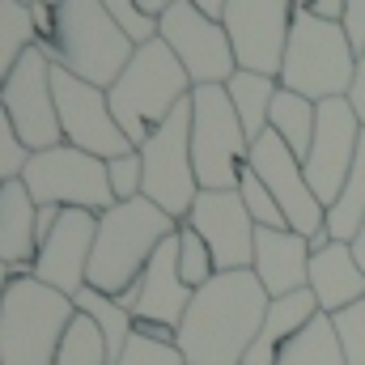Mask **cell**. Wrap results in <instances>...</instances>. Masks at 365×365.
Returning <instances> with one entry per match:
<instances>
[{"label":"cell","instance_id":"obj_1","mask_svg":"<svg viewBox=\"0 0 365 365\" xmlns=\"http://www.w3.org/2000/svg\"><path fill=\"white\" fill-rule=\"evenodd\" d=\"M268 289L251 272H217L195 289L179 323V353L187 365H242L268 314Z\"/></svg>","mask_w":365,"mask_h":365},{"label":"cell","instance_id":"obj_2","mask_svg":"<svg viewBox=\"0 0 365 365\" xmlns=\"http://www.w3.org/2000/svg\"><path fill=\"white\" fill-rule=\"evenodd\" d=\"M182 221H175L166 208H158L153 200H123L110 204L98 217V238H93V255H90V289L123 297L128 289L140 284L145 268L153 264L158 247L166 238L179 234Z\"/></svg>","mask_w":365,"mask_h":365},{"label":"cell","instance_id":"obj_3","mask_svg":"<svg viewBox=\"0 0 365 365\" xmlns=\"http://www.w3.org/2000/svg\"><path fill=\"white\" fill-rule=\"evenodd\" d=\"M191 90L195 86L182 73V64L175 60V51L162 38H153V43L136 47V56L128 60L119 81L106 90V98H110V110H115L123 136L140 149L179 110V102L191 98Z\"/></svg>","mask_w":365,"mask_h":365},{"label":"cell","instance_id":"obj_4","mask_svg":"<svg viewBox=\"0 0 365 365\" xmlns=\"http://www.w3.org/2000/svg\"><path fill=\"white\" fill-rule=\"evenodd\" d=\"M73 319V297L34 276H13L0 297V365H56Z\"/></svg>","mask_w":365,"mask_h":365},{"label":"cell","instance_id":"obj_5","mask_svg":"<svg viewBox=\"0 0 365 365\" xmlns=\"http://www.w3.org/2000/svg\"><path fill=\"white\" fill-rule=\"evenodd\" d=\"M136 56V43L119 30V21L98 0H64L56 4V43L47 60L98 90H110L128 60Z\"/></svg>","mask_w":365,"mask_h":365},{"label":"cell","instance_id":"obj_6","mask_svg":"<svg viewBox=\"0 0 365 365\" xmlns=\"http://www.w3.org/2000/svg\"><path fill=\"white\" fill-rule=\"evenodd\" d=\"M353 73H357V51L344 38L340 21H327L310 9H297L293 30H289V47H284V64L276 77L280 90L302 93L310 102L349 98Z\"/></svg>","mask_w":365,"mask_h":365},{"label":"cell","instance_id":"obj_7","mask_svg":"<svg viewBox=\"0 0 365 365\" xmlns=\"http://www.w3.org/2000/svg\"><path fill=\"white\" fill-rule=\"evenodd\" d=\"M191 162L200 191H238V179L251 162V140L225 86L191 90Z\"/></svg>","mask_w":365,"mask_h":365},{"label":"cell","instance_id":"obj_8","mask_svg":"<svg viewBox=\"0 0 365 365\" xmlns=\"http://www.w3.org/2000/svg\"><path fill=\"white\" fill-rule=\"evenodd\" d=\"M21 182L30 191V200L43 208V204H56V208H86V212H106L115 204V191L106 179V162L93 158L86 149H73V145H56V149H43V153H30Z\"/></svg>","mask_w":365,"mask_h":365},{"label":"cell","instance_id":"obj_9","mask_svg":"<svg viewBox=\"0 0 365 365\" xmlns=\"http://www.w3.org/2000/svg\"><path fill=\"white\" fill-rule=\"evenodd\" d=\"M140 162H145V200L166 208L175 221H187L200 195L195 162H191V98L179 102V110L140 145Z\"/></svg>","mask_w":365,"mask_h":365},{"label":"cell","instance_id":"obj_10","mask_svg":"<svg viewBox=\"0 0 365 365\" xmlns=\"http://www.w3.org/2000/svg\"><path fill=\"white\" fill-rule=\"evenodd\" d=\"M158 38L175 51L182 73L191 77V86H230V77L238 73V56L234 43L225 34V26L217 17H208L204 9H195L191 0H179L175 9H166L158 17Z\"/></svg>","mask_w":365,"mask_h":365},{"label":"cell","instance_id":"obj_11","mask_svg":"<svg viewBox=\"0 0 365 365\" xmlns=\"http://www.w3.org/2000/svg\"><path fill=\"white\" fill-rule=\"evenodd\" d=\"M51 86H56V110H60V132H64V145L73 149H86L93 158L110 162V158H123L132 153L136 145L123 136L115 110H110V98L106 90H98L90 81L56 68L51 73Z\"/></svg>","mask_w":365,"mask_h":365},{"label":"cell","instance_id":"obj_12","mask_svg":"<svg viewBox=\"0 0 365 365\" xmlns=\"http://www.w3.org/2000/svg\"><path fill=\"white\" fill-rule=\"evenodd\" d=\"M293 13H297V0H225L221 26L234 43L242 73L280 77Z\"/></svg>","mask_w":365,"mask_h":365},{"label":"cell","instance_id":"obj_13","mask_svg":"<svg viewBox=\"0 0 365 365\" xmlns=\"http://www.w3.org/2000/svg\"><path fill=\"white\" fill-rule=\"evenodd\" d=\"M51 73H56V64L34 47V51L21 56V64L13 68V77H9L4 90H0V106L9 110L13 132H17V140H21L30 153H43V149L64 145Z\"/></svg>","mask_w":365,"mask_h":365},{"label":"cell","instance_id":"obj_14","mask_svg":"<svg viewBox=\"0 0 365 365\" xmlns=\"http://www.w3.org/2000/svg\"><path fill=\"white\" fill-rule=\"evenodd\" d=\"M361 119L353 110L349 98H327L319 102V119H314V140H310V153L302 158V170L310 191L319 195L323 208L336 204V195L344 191V179L353 170V158H357V145H361Z\"/></svg>","mask_w":365,"mask_h":365},{"label":"cell","instance_id":"obj_15","mask_svg":"<svg viewBox=\"0 0 365 365\" xmlns=\"http://www.w3.org/2000/svg\"><path fill=\"white\" fill-rule=\"evenodd\" d=\"M251 170L264 179V187L276 195L289 230H297L302 238H314L319 230H327V208L319 204V195L310 191L306 170H302V158L276 136L272 128L251 145Z\"/></svg>","mask_w":365,"mask_h":365},{"label":"cell","instance_id":"obj_16","mask_svg":"<svg viewBox=\"0 0 365 365\" xmlns=\"http://www.w3.org/2000/svg\"><path fill=\"white\" fill-rule=\"evenodd\" d=\"M182 225L204 238L217 272H247L255 264V221L238 191H200Z\"/></svg>","mask_w":365,"mask_h":365},{"label":"cell","instance_id":"obj_17","mask_svg":"<svg viewBox=\"0 0 365 365\" xmlns=\"http://www.w3.org/2000/svg\"><path fill=\"white\" fill-rule=\"evenodd\" d=\"M93 238H98V212L64 208L56 230L38 238V259H34L30 276L51 284V289H60L64 297H77L86 289V280H90Z\"/></svg>","mask_w":365,"mask_h":365},{"label":"cell","instance_id":"obj_18","mask_svg":"<svg viewBox=\"0 0 365 365\" xmlns=\"http://www.w3.org/2000/svg\"><path fill=\"white\" fill-rule=\"evenodd\" d=\"M191 289L182 284L179 276V238H166L153 255V264L145 268L140 284H136V306H132V319L136 323H166V327H179L187 306H191Z\"/></svg>","mask_w":365,"mask_h":365},{"label":"cell","instance_id":"obj_19","mask_svg":"<svg viewBox=\"0 0 365 365\" xmlns=\"http://www.w3.org/2000/svg\"><path fill=\"white\" fill-rule=\"evenodd\" d=\"M251 272L268 289V297H284L306 289L310 280V238L297 230H255V264Z\"/></svg>","mask_w":365,"mask_h":365},{"label":"cell","instance_id":"obj_20","mask_svg":"<svg viewBox=\"0 0 365 365\" xmlns=\"http://www.w3.org/2000/svg\"><path fill=\"white\" fill-rule=\"evenodd\" d=\"M38 259V204L26 182L9 179L0 191V268L13 276H30Z\"/></svg>","mask_w":365,"mask_h":365},{"label":"cell","instance_id":"obj_21","mask_svg":"<svg viewBox=\"0 0 365 365\" xmlns=\"http://www.w3.org/2000/svg\"><path fill=\"white\" fill-rule=\"evenodd\" d=\"M306 289L314 293L323 314H340L365 297V268L353 255V242H331L327 251L310 255V280Z\"/></svg>","mask_w":365,"mask_h":365},{"label":"cell","instance_id":"obj_22","mask_svg":"<svg viewBox=\"0 0 365 365\" xmlns=\"http://www.w3.org/2000/svg\"><path fill=\"white\" fill-rule=\"evenodd\" d=\"M314 314H323V310H319V302H314L310 289L272 297L268 302V314H264V327H259V336H255V344H251V353H247L242 365H276L280 353L310 327Z\"/></svg>","mask_w":365,"mask_h":365},{"label":"cell","instance_id":"obj_23","mask_svg":"<svg viewBox=\"0 0 365 365\" xmlns=\"http://www.w3.org/2000/svg\"><path fill=\"white\" fill-rule=\"evenodd\" d=\"M230 102H234V115H238V123H242V132H247V140L255 145L264 132H268V115H272V102L276 93H280V81L276 77H264V73H234L230 77Z\"/></svg>","mask_w":365,"mask_h":365},{"label":"cell","instance_id":"obj_24","mask_svg":"<svg viewBox=\"0 0 365 365\" xmlns=\"http://www.w3.org/2000/svg\"><path fill=\"white\" fill-rule=\"evenodd\" d=\"M77 314H86L93 327L102 331V340H106V357L110 365L123 357V349H128V340H132V331H136V319H132V310L119 302V297H110V293H98V289H81L77 297Z\"/></svg>","mask_w":365,"mask_h":365},{"label":"cell","instance_id":"obj_25","mask_svg":"<svg viewBox=\"0 0 365 365\" xmlns=\"http://www.w3.org/2000/svg\"><path fill=\"white\" fill-rule=\"evenodd\" d=\"M314 119H319V102L280 90L272 102V115H268V128H272L297 158H306L310 153V140H314Z\"/></svg>","mask_w":365,"mask_h":365},{"label":"cell","instance_id":"obj_26","mask_svg":"<svg viewBox=\"0 0 365 365\" xmlns=\"http://www.w3.org/2000/svg\"><path fill=\"white\" fill-rule=\"evenodd\" d=\"M361 221H365V132H361V145H357V158H353V170L344 179V191L327 208V234L336 242H353Z\"/></svg>","mask_w":365,"mask_h":365},{"label":"cell","instance_id":"obj_27","mask_svg":"<svg viewBox=\"0 0 365 365\" xmlns=\"http://www.w3.org/2000/svg\"><path fill=\"white\" fill-rule=\"evenodd\" d=\"M38 47V34H34V17H30V4L21 0H0V90L4 81L13 77V68L21 64L26 51Z\"/></svg>","mask_w":365,"mask_h":365},{"label":"cell","instance_id":"obj_28","mask_svg":"<svg viewBox=\"0 0 365 365\" xmlns=\"http://www.w3.org/2000/svg\"><path fill=\"white\" fill-rule=\"evenodd\" d=\"M276 365H349L340 353V340H336V327H331V314H314L310 327L280 353Z\"/></svg>","mask_w":365,"mask_h":365},{"label":"cell","instance_id":"obj_29","mask_svg":"<svg viewBox=\"0 0 365 365\" xmlns=\"http://www.w3.org/2000/svg\"><path fill=\"white\" fill-rule=\"evenodd\" d=\"M56 365H110L106 340H102V331L93 327L86 314H77L73 327L64 331V344L56 353Z\"/></svg>","mask_w":365,"mask_h":365},{"label":"cell","instance_id":"obj_30","mask_svg":"<svg viewBox=\"0 0 365 365\" xmlns=\"http://www.w3.org/2000/svg\"><path fill=\"white\" fill-rule=\"evenodd\" d=\"M238 195H242V204H247L255 230H289V221H284L276 195L264 187V179L251 170V162H247V170H242V179H238Z\"/></svg>","mask_w":365,"mask_h":365},{"label":"cell","instance_id":"obj_31","mask_svg":"<svg viewBox=\"0 0 365 365\" xmlns=\"http://www.w3.org/2000/svg\"><path fill=\"white\" fill-rule=\"evenodd\" d=\"M179 276L182 284L195 293V289H204L212 276H217V264H212V251L204 247V238L191 230V225H179Z\"/></svg>","mask_w":365,"mask_h":365},{"label":"cell","instance_id":"obj_32","mask_svg":"<svg viewBox=\"0 0 365 365\" xmlns=\"http://www.w3.org/2000/svg\"><path fill=\"white\" fill-rule=\"evenodd\" d=\"M331 327H336V340H340V353L349 365H365V297L357 306L331 314Z\"/></svg>","mask_w":365,"mask_h":365},{"label":"cell","instance_id":"obj_33","mask_svg":"<svg viewBox=\"0 0 365 365\" xmlns=\"http://www.w3.org/2000/svg\"><path fill=\"white\" fill-rule=\"evenodd\" d=\"M106 179H110V191H115V204L140 200L145 195V162H140V149H132L123 158H110L106 162Z\"/></svg>","mask_w":365,"mask_h":365},{"label":"cell","instance_id":"obj_34","mask_svg":"<svg viewBox=\"0 0 365 365\" xmlns=\"http://www.w3.org/2000/svg\"><path fill=\"white\" fill-rule=\"evenodd\" d=\"M115 365H187V361H182L179 344H158V340H149V336L132 331V340H128L123 357H119Z\"/></svg>","mask_w":365,"mask_h":365},{"label":"cell","instance_id":"obj_35","mask_svg":"<svg viewBox=\"0 0 365 365\" xmlns=\"http://www.w3.org/2000/svg\"><path fill=\"white\" fill-rule=\"evenodd\" d=\"M98 4H102V9H106L115 21H119V30H123V34H128L136 47L158 38V21H149V17L136 9V0H98Z\"/></svg>","mask_w":365,"mask_h":365},{"label":"cell","instance_id":"obj_36","mask_svg":"<svg viewBox=\"0 0 365 365\" xmlns=\"http://www.w3.org/2000/svg\"><path fill=\"white\" fill-rule=\"evenodd\" d=\"M26 162H30V149L17 140V132H13V119H9V110L0 106V179H21V170H26Z\"/></svg>","mask_w":365,"mask_h":365},{"label":"cell","instance_id":"obj_37","mask_svg":"<svg viewBox=\"0 0 365 365\" xmlns=\"http://www.w3.org/2000/svg\"><path fill=\"white\" fill-rule=\"evenodd\" d=\"M340 30H344V38L353 43V51L361 56L365 51V0H349V4H344V13H340Z\"/></svg>","mask_w":365,"mask_h":365},{"label":"cell","instance_id":"obj_38","mask_svg":"<svg viewBox=\"0 0 365 365\" xmlns=\"http://www.w3.org/2000/svg\"><path fill=\"white\" fill-rule=\"evenodd\" d=\"M30 17H34V34H38V51L47 56L51 43H56V4L34 0V4H30Z\"/></svg>","mask_w":365,"mask_h":365},{"label":"cell","instance_id":"obj_39","mask_svg":"<svg viewBox=\"0 0 365 365\" xmlns=\"http://www.w3.org/2000/svg\"><path fill=\"white\" fill-rule=\"evenodd\" d=\"M349 102H353V110H357V119H361V128H365V51L357 56V73H353V90H349Z\"/></svg>","mask_w":365,"mask_h":365},{"label":"cell","instance_id":"obj_40","mask_svg":"<svg viewBox=\"0 0 365 365\" xmlns=\"http://www.w3.org/2000/svg\"><path fill=\"white\" fill-rule=\"evenodd\" d=\"M344 4H349V0H310V13H319V17H327V21H340Z\"/></svg>","mask_w":365,"mask_h":365},{"label":"cell","instance_id":"obj_41","mask_svg":"<svg viewBox=\"0 0 365 365\" xmlns=\"http://www.w3.org/2000/svg\"><path fill=\"white\" fill-rule=\"evenodd\" d=\"M175 4H179V0H136V9H140L149 21H158V17H162L166 9H175Z\"/></svg>","mask_w":365,"mask_h":365},{"label":"cell","instance_id":"obj_42","mask_svg":"<svg viewBox=\"0 0 365 365\" xmlns=\"http://www.w3.org/2000/svg\"><path fill=\"white\" fill-rule=\"evenodd\" d=\"M191 4H195V9H204V13H208V17H217V21H221V13H225V0H191Z\"/></svg>","mask_w":365,"mask_h":365},{"label":"cell","instance_id":"obj_43","mask_svg":"<svg viewBox=\"0 0 365 365\" xmlns=\"http://www.w3.org/2000/svg\"><path fill=\"white\" fill-rule=\"evenodd\" d=\"M353 255H357V264L365 268V221H361V230H357V238H353Z\"/></svg>","mask_w":365,"mask_h":365},{"label":"cell","instance_id":"obj_44","mask_svg":"<svg viewBox=\"0 0 365 365\" xmlns=\"http://www.w3.org/2000/svg\"><path fill=\"white\" fill-rule=\"evenodd\" d=\"M9 280H13V272H9V268H0V297H4V289H9Z\"/></svg>","mask_w":365,"mask_h":365},{"label":"cell","instance_id":"obj_45","mask_svg":"<svg viewBox=\"0 0 365 365\" xmlns=\"http://www.w3.org/2000/svg\"><path fill=\"white\" fill-rule=\"evenodd\" d=\"M297 9H310V0H297Z\"/></svg>","mask_w":365,"mask_h":365},{"label":"cell","instance_id":"obj_46","mask_svg":"<svg viewBox=\"0 0 365 365\" xmlns=\"http://www.w3.org/2000/svg\"><path fill=\"white\" fill-rule=\"evenodd\" d=\"M43 4H64V0H43Z\"/></svg>","mask_w":365,"mask_h":365},{"label":"cell","instance_id":"obj_47","mask_svg":"<svg viewBox=\"0 0 365 365\" xmlns=\"http://www.w3.org/2000/svg\"><path fill=\"white\" fill-rule=\"evenodd\" d=\"M21 4H34V0H21Z\"/></svg>","mask_w":365,"mask_h":365}]
</instances>
